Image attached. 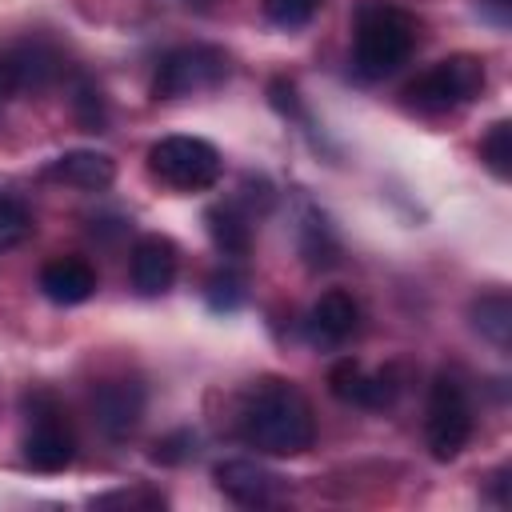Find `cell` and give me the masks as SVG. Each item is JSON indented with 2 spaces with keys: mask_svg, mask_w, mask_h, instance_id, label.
<instances>
[{
  "mask_svg": "<svg viewBox=\"0 0 512 512\" xmlns=\"http://www.w3.org/2000/svg\"><path fill=\"white\" fill-rule=\"evenodd\" d=\"M484 60L472 56V52H456V56H444L436 60L428 72H420L416 80L404 84V104L416 108V112H452L460 104H472L480 92H484Z\"/></svg>",
  "mask_w": 512,
  "mask_h": 512,
  "instance_id": "cell-3",
  "label": "cell"
},
{
  "mask_svg": "<svg viewBox=\"0 0 512 512\" xmlns=\"http://www.w3.org/2000/svg\"><path fill=\"white\" fill-rule=\"evenodd\" d=\"M180 4H184V8H208L212 0H180Z\"/></svg>",
  "mask_w": 512,
  "mask_h": 512,
  "instance_id": "cell-30",
  "label": "cell"
},
{
  "mask_svg": "<svg viewBox=\"0 0 512 512\" xmlns=\"http://www.w3.org/2000/svg\"><path fill=\"white\" fill-rule=\"evenodd\" d=\"M476 8L488 16V20H496L500 28L508 24V12H512V0H476Z\"/></svg>",
  "mask_w": 512,
  "mask_h": 512,
  "instance_id": "cell-28",
  "label": "cell"
},
{
  "mask_svg": "<svg viewBox=\"0 0 512 512\" xmlns=\"http://www.w3.org/2000/svg\"><path fill=\"white\" fill-rule=\"evenodd\" d=\"M44 180H56V184H68V188H84V192H100L116 180V164L112 156L96 152V148H72L56 160H48L44 168Z\"/></svg>",
  "mask_w": 512,
  "mask_h": 512,
  "instance_id": "cell-13",
  "label": "cell"
},
{
  "mask_svg": "<svg viewBox=\"0 0 512 512\" xmlns=\"http://www.w3.org/2000/svg\"><path fill=\"white\" fill-rule=\"evenodd\" d=\"M228 80V56L224 48L212 44H184L160 56L156 76H152V92L160 100H180V96H196V92H212Z\"/></svg>",
  "mask_w": 512,
  "mask_h": 512,
  "instance_id": "cell-5",
  "label": "cell"
},
{
  "mask_svg": "<svg viewBox=\"0 0 512 512\" xmlns=\"http://www.w3.org/2000/svg\"><path fill=\"white\" fill-rule=\"evenodd\" d=\"M32 228H36L32 212H28L16 196H4V192H0V252L24 244V240L32 236Z\"/></svg>",
  "mask_w": 512,
  "mask_h": 512,
  "instance_id": "cell-20",
  "label": "cell"
},
{
  "mask_svg": "<svg viewBox=\"0 0 512 512\" xmlns=\"http://www.w3.org/2000/svg\"><path fill=\"white\" fill-rule=\"evenodd\" d=\"M272 104L284 112V116H300V100H296V88L288 80H272Z\"/></svg>",
  "mask_w": 512,
  "mask_h": 512,
  "instance_id": "cell-27",
  "label": "cell"
},
{
  "mask_svg": "<svg viewBox=\"0 0 512 512\" xmlns=\"http://www.w3.org/2000/svg\"><path fill=\"white\" fill-rule=\"evenodd\" d=\"M220 152L200 136H164L148 148V172L176 192H204L220 180Z\"/></svg>",
  "mask_w": 512,
  "mask_h": 512,
  "instance_id": "cell-4",
  "label": "cell"
},
{
  "mask_svg": "<svg viewBox=\"0 0 512 512\" xmlns=\"http://www.w3.org/2000/svg\"><path fill=\"white\" fill-rule=\"evenodd\" d=\"M92 420L108 440H128L144 420V384L132 376H108L92 388Z\"/></svg>",
  "mask_w": 512,
  "mask_h": 512,
  "instance_id": "cell-9",
  "label": "cell"
},
{
  "mask_svg": "<svg viewBox=\"0 0 512 512\" xmlns=\"http://www.w3.org/2000/svg\"><path fill=\"white\" fill-rule=\"evenodd\" d=\"M480 160L492 168L496 180H508L512 176V124L508 120H496L484 140H480Z\"/></svg>",
  "mask_w": 512,
  "mask_h": 512,
  "instance_id": "cell-19",
  "label": "cell"
},
{
  "mask_svg": "<svg viewBox=\"0 0 512 512\" xmlns=\"http://www.w3.org/2000/svg\"><path fill=\"white\" fill-rule=\"evenodd\" d=\"M320 0H264V16L276 24V28H304L312 16H316Z\"/></svg>",
  "mask_w": 512,
  "mask_h": 512,
  "instance_id": "cell-23",
  "label": "cell"
},
{
  "mask_svg": "<svg viewBox=\"0 0 512 512\" xmlns=\"http://www.w3.org/2000/svg\"><path fill=\"white\" fill-rule=\"evenodd\" d=\"M24 464L36 472H64L76 456V436L48 392L28 396V432H24Z\"/></svg>",
  "mask_w": 512,
  "mask_h": 512,
  "instance_id": "cell-7",
  "label": "cell"
},
{
  "mask_svg": "<svg viewBox=\"0 0 512 512\" xmlns=\"http://www.w3.org/2000/svg\"><path fill=\"white\" fill-rule=\"evenodd\" d=\"M356 328H360V304L340 288L324 292L308 312V340L316 348H340L344 340L356 336Z\"/></svg>",
  "mask_w": 512,
  "mask_h": 512,
  "instance_id": "cell-11",
  "label": "cell"
},
{
  "mask_svg": "<svg viewBox=\"0 0 512 512\" xmlns=\"http://www.w3.org/2000/svg\"><path fill=\"white\" fill-rule=\"evenodd\" d=\"M192 432H172V436H164V440H156V452H152V460H160V464H180L188 452H192Z\"/></svg>",
  "mask_w": 512,
  "mask_h": 512,
  "instance_id": "cell-25",
  "label": "cell"
},
{
  "mask_svg": "<svg viewBox=\"0 0 512 512\" xmlns=\"http://www.w3.org/2000/svg\"><path fill=\"white\" fill-rule=\"evenodd\" d=\"M64 72V60L52 44L44 40H24L12 52L0 56V100L12 96H36L44 88H52Z\"/></svg>",
  "mask_w": 512,
  "mask_h": 512,
  "instance_id": "cell-8",
  "label": "cell"
},
{
  "mask_svg": "<svg viewBox=\"0 0 512 512\" xmlns=\"http://www.w3.org/2000/svg\"><path fill=\"white\" fill-rule=\"evenodd\" d=\"M240 440L264 456H300L316 440V416L308 396L280 376H264L244 392Z\"/></svg>",
  "mask_w": 512,
  "mask_h": 512,
  "instance_id": "cell-1",
  "label": "cell"
},
{
  "mask_svg": "<svg viewBox=\"0 0 512 512\" xmlns=\"http://www.w3.org/2000/svg\"><path fill=\"white\" fill-rule=\"evenodd\" d=\"M204 296H208V308L212 312H236L244 304V276L232 272V268H220V272L208 276Z\"/></svg>",
  "mask_w": 512,
  "mask_h": 512,
  "instance_id": "cell-21",
  "label": "cell"
},
{
  "mask_svg": "<svg viewBox=\"0 0 512 512\" xmlns=\"http://www.w3.org/2000/svg\"><path fill=\"white\" fill-rule=\"evenodd\" d=\"M416 48V20L384 0H368L356 12V40H352V64L364 80L392 76Z\"/></svg>",
  "mask_w": 512,
  "mask_h": 512,
  "instance_id": "cell-2",
  "label": "cell"
},
{
  "mask_svg": "<svg viewBox=\"0 0 512 512\" xmlns=\"http://www.w3.org/2000/svg\"><path fill=\"white\" fill-rule=\"evenodd\" d=\"M300 252L308 260V268H332L336 256H340V244L328 228V220L320 212H308L304 216V228H300Z\"/></svg>",
  "mask_w": 512,
  "mask_h": 512,
  "instance_id": "cell-18",
  "label": "cell"
},
{
  "mask_svg": "<svg viewBox=\"0 0 512 512\" xmlns=\"http://www.w3.org/2000/svg\"><path fill=\"white\" fill-rule=\"evenodd\" d=\"M40 292L52 304H84L96 292V268L80 256H56L40 268Z\"/></svg>",
  "mask_w": 512,
  "mask_h": 512,
  "instance_id": "cell-14",
  "label": "cell"
},
{
  "mask_svg": "<svg viewBox=\"0 0 512 512\" xmlns=\"http://www.w3.org/2000/svg\"><path fill=\"white\" fill-rule=\"evenodd\" d=\"M360 376H364V368H360L352 356L336 360V364H332V372H328V388H332V396H336V400H344V404H356Z\"/></svg>",
  "mask_w": 512,
  "mask_h": 512,
  "instance_id": "cell-24",
  "label": "cell"
},
{
  "mask_svg": "<svg viewBox=\"0 0 512 512\" xmlns=\"http://www.w3.org/2000/svg\"><path fill=\"white\" fill-rule=\"evenodd\" d=\"M212 480L216 488L232 500V504H244V508H264L276 500V476L268 468H260L256 460H220L212 468Z\"/></svg>",
  "mask_w": 512,
  "mask_h": 512,
  "instance_id": "cell-12",
  "label": "cell"
},
{
  "mask_svg": "<svg viewBox=\"0 0 512 512\" xmlns=\"http://www.w3.org/2000/svg\"><path fill=\"white\" fill-rule=\"evenodd\" d=\"M472 436V404H468V392L456 376L440 372L428 388V408H424V440H428V452L436 460H456L464 452Z\"/></svg>",
  "mask_w": 512,
  "mask_h": 512,
  "instance_id": "cell-6",
  "label": "cell"
},
{
  "mask_svg": "<svg viewBox=\"0 0 512 512\" xmlns=\"http://www.w3.org/2000/svg\"><path fill=\"white\" fill-rule=\"evenodd\" d=\"M404 368L400 364H384L376 372H364L360 376V388H356V404L360 408H392L396 396L404 392Z\"/></svg>",
  "mask_w": 512,
  "mask_h": 512,
  "instance_id": "cell-17",
  "label": "cell"
},
{
  "mask_svg": "<svg viewBox=\"0 0 512 512\" xmlns=\"http://www.w3.org/2000/svg\"><path fill=\"white\" fill-rule=\"evenodd\" d=\"M96 504H100V508H108V504H144V508H160L164 496H156V492H108V496H100Z\"/></svg>",
  "mask_w": 512,
  "mask_h": 512,
  "instance_id": "cell-26",
  "label": "cell"
},
{
  "mask_svg": "<svg viewBox=\"0 0 512 512\" xmlns=\"http://www.w3.org/2000/svg\"><path fill=\"white\" fill-rule=\"evenodd\" d=\"M204 224H208V236H212V244L220 252L244 256L252 248V224H248V216L236 204H212L204 212Z\"/></svg>",
  "mask_w": 512,
  "mask_h": 512,
  "instance_id": "cell-16",
  "label": "cell"
},
{
  "mask_svg": "<svg viewBox=\"0 0 512 512\" xmlns=\"http://www.w3.org/2000/svg\"><path fill=\"white\" fill-rule=\"evenodd\" d=\"M72 112H76V124H80L84 132H104V124H108V108H104V96H100V88H92L88 80H84V84H76V96H72Z\"/></svg>",
  "mask_w": 512,
  "mask_h": 512,
  "instance_id": "cell-22",
  "label": "cell"
},
{
  "mask_svg": "<svg viewBox=\"0 0 512 512\" xmlns=\"http://www.w3.org/2000/svg\"><path fill=\"white\" fill-rule=\"evenodd\" d=\"M492 500H496V504H508V468H500V472L492 476Z\"/></svg>",
  "mask_w": 512,
  "mask_h": 512,
  "instance_id": "cell-29",
  "label": "cell"
},
{
  "mask_svg": "<svg viewBox=\"0 0 512 512\" xmlns=\"http://www.w3.org/2000/svg\"><path fill=\"white\" fill-rule=\"evenodd\" d=\"M176 268H180V256H176V244L168 236H140L132 244L128 276H132V288L140 296H164L176 280Z\"/></svg>",
  "mask_w": 512,
  "mask_h": 512,
  "instance_id": "cell-10",
  "label": "cell"
},
{
  "mask_svg": "<svg viewBox=\"0 0 512 512\" xmlns=\"http://www.w3.org/2000/svg\"><path fill=\"white\" fill-rule=\"evenodd\" d=\"M468 320H472V328L488 344H496L500 352H508V344H512V300H508V292H484V296H476L468 304Z\"/></svg>",
  "mask_w": 512,
  "mask_h": 512,
  "instance_id": "cell-15",
  "label": "cell"
}]
</instances>
